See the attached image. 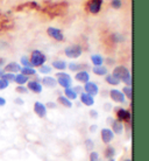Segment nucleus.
I'll use <instances>...</instances> for the list:
<instances>
[{"label": "nucleus", "instance_id": "45", "mask_svg": "<svg viewBox=\"0 0 149 161\" xmlns=\"http://www.w3.org/2000/svg\"><path fill=\"white\" fill-rule=\"evenodd\" d=\"M109 161H115V160H114V158H111V159H109Z\"/></svg>", "mask_w": 149, "mask_h": 161}, {"label": "nucleus", "instance_id": "39", "mask_svg": "<svg viewBox=\"0 0 149 161\" xmlns=\"http://www.w3.org/2000/svg\"><path fill=\"white\" fill-rule=\"evenodd\" d=\"M5 104H6V99L4 97H0V106H5Z\"/></svg>", "mask_w": 149, "mask_h": 161}, {"label": "nucleus", "instance_id": "27", "mask_svg": "<svg viewBox=\"0 0 149 161\" xmlns=\"http://www.w3.org/2000/svg\"><path fill=\"white\" fill-rule=\"evenodd\" d=\"M84 67H86V65L79 64V63H70L69 64V69L71 71H81V70H83Z\"/></svg>", "mask_w": 149, "mask_h": 161}, {"label": "nucleus", "instance_id": "7", "mask_svg": "<svg viewBox=\"0 0 149 161\" xmlns=\"http://www.w3.org/2000/svg\"><path fill=\"white\" fill-rule=\"evenodd\" d=\"M47 33H48V35L50 37H52L54 40L56 41H63L64 40V35H63V33L62 31L58 28H55V27H49L47 29Z\"/></svg>", "mask_w": 149, "mask_h": 161}, {"label": "nucleus", "instance_id": "20", "mask_svg": "<svg viewBox=\"0 0 149 161\" xmlns=\"http://www.w3.org/2000/svg\"><path fill=\"white\" fill-rule=\"evenodd\" d=\"M14 82H16L19 85H24L27 82H28V76H24V75H22V74H18V75H15V80H14Z\"/></svg>", "mask_w": 149, "mask_h": 161}, {"label": "nucleus", "instance_id": "10", "mask_svg": "<svg viewBox=\"0 0 149 161\" xmlns=\"http://www.w3.org/2000/svg\"><path fill=\"white\" fill-rule=\"evenodd\" d=\"M34 112L37 114V117L43 118L47 114V108L41 102H35V104H34Z\"/></svg>", "mask_w": 149, "mask_h": 161}, {"label": "nucleus", "instance_id": "47", "mask_svg": "<svg viewBox=\"0 0 149 161\" xmlns=\"http://www.w3.org/2000/svg\"><path fill=\"white\" fill-rule=\"evenodd\" d=\"M124 161H132L130 159H126V160H124Z\"/></svg>", "mask_w": 149, "mask_h": 161}, {"label": "nucleus", "instance_id": "28", "mask_svg": "<svg viewBox=\"0 0 149 161\" xmlns=\"http://www.w3.org/2000/svg\"><path fill=\"white\" fill-rule=\"evenodd\" d=\"M122 93H124V96L129 98V99H132V96H133V90H132V86H127L126 85L124 90H122Z\"/></svg>", "mask_w": 149, "mask_h": 161}, {"label": "nucleus", "instance_id": "23", "mask_svg": "<svg viewBox=\"0 0 149 161\" xmlns=\"http://www.w3.org/2000/svg\"><path fill=\"white\" fill-rule=\"evenodd\" d=\"M52 67L57 70H65L67 68V63H65L64 61H61V60H57V61H54L52 62Z\"/></svg>", "mask_w": 149, "mask_h": 161}, {"label": "nucleus", "instance_id": "24", "mask_svg": "<svg viewBox=\"0 0 149 161\" xmlns=\"http://www.w3.org/2000/svg\"><path fill=\"white\" fill-rule=\"evenodd\" d=\"M64 95H65V97H67L68 99H70V101H71V99H76V98H77V92L71 88L65 89Z\"/></svg>", "mask_w": 149, "mask_h": 161}, {"label": "nucleus", "instance_id": "3", "mask_svg": "<svg viewBox=\"0 0 149 161\" xmlns=\"http://www.w3.org/2000/svg\"><path fill=\"white\" fill-rule=\"evenodd\" d=\"M47 57L40 50H34L32 53V56H30V64L32 67H41V65L45 64Z\"/></svg>", "mask_w": 149, "mask_h": 161}, {"label": "nucleus", "instance_id": "14", "mask_svg": "<svg viewBox=\"0 0 149 161\" xmlns=\"http://www.w3.org/2000/svg\"><path fill=\"white\" fill-rule=\"evenodd\" d=\"M81 101H82V103L84 105H86V106H92V105L94 104V98H93L92 96L88 95L86 92L81 93Z\"/></svg>", "mask_w": 149, "mask_h": 161}, {"label": "nucleus", "instance_id": "19", "mask_svg": "<svg viewBox=\"0 0 149 161\" xmlns=\"http://www.w3.org/2000/svg\"><path fill=\"white\" fill-rule=\"evenodd\" d=\"M107 68L104 67V65H98V67H94L93 68V74H96L98 76H105L107 75Z\"/></svg>", "mask_w": 149, "mask_h": 161}, {"label": "nucleus", "instance_id": "4", "mask_svg": "<svg viewBox=\"0 0 149 161\" xmlns=\"http://www.w3.org/2000/svg\"><path fill=\"white\" fill-rule=\"evenodd\" d=\"M56 77H57V80H56L57 84H60L62 88H64V89L71 88V85H72V80H71V77H70L69 74L57 73Z\"/></svg>", "mask_w": 149, "mask_h": 161}, {"label": "nucleus", "instance_id": "37", "mask_svg": "<svg viewBox=\"0 0 149 161\" xmlns=\"http://www.w3.org/2000/svg\"><path fill=\"white\" fill-rule=\"evenodd\" d=\"M16 91L19 93H26L28 91V89L26 88V86H24V85H19V86L16 88Z\"/></svg>", "mask_w": 149, "mask_h": 161}, {"label": "nucleus", "instance_id": "12", "mask_svg": "<svg viewBox=\"0 0 149 161\" xmlns=\"http://www.w3.org/2000/svg\"><path fill=\"white\" fill-rule=\"evenodd\" d=\"M27 89L33 91L34 93H41L42 92V85L37 82V80H29L27 82Z\"/></svg>", "mask_w": 149, "mask_h": 161}, {"label": "nucleus", "instance_id": "16", "mask_svg": "<svg viewBox=\"0 0 149 161\" xmlns=\"http://www.w3.org/2000/svg\"><path fill=\"white\" fill-rule=\"evenodd\" d=\"M117 117H118V119H119V121L129 120V119H130V112L127 111V110L119 109L117 111Z\"/></svg>", "mask_w": 149, "mask_h": 161}, {"label": "nucleus", "instance_id": "2", "mask_svg": "<svg viewBox=\"0 0 149 161\" xmlns=\"http://www.w3.org/2000/svg\"><path fill=\"white\" fill-rule=\"evenodd\" d=\"M114 77H117L118 80H122L124 83L127 84V86H132V76H130V73L129 70L124 65H119V67H115L114 70H113L112 74Z\"/></svg>", "mask_w": 149, "mask_h": 161}, {"label": "nucleus", "instance_id": "41", "mask_svg": "<svg viewBox=\"0 0 149 161\" xmlns=\"http://www.w3.org/2000/svg\"><path fill=\"white\" fill-rule=\"evenodd\" d=\"M15 103H16V104H20V105H22V104H24V101H22V99H21V98H16V99H15Z\"/></svg>", "mask_w": 149, "mask_h": 161}, {"label": "nucleus", "instance_id": "44", "mask_svg": "<svg viewBox=\"0 0 149 161\" xmlns=\"http://www.w3.org/2000/svg\"><path fill=\"white\" fill-rule=\"evenodd\" d=\"M4 70H3V69L0 68V78H1V77H3V75H4Z\"/></svg>", "mask_w": 149, "mask_h": 161}, {"label": "nucleus", "instance_id": "26", "mask_svg": "<svg viewBox=\"0 0 149 161\" xmlns=\"http://www.w3.org/2000/svg\"><path fill=\"white\" fill-rule=\"evenodd\" d=\"M106 82L111 85H118L120 83V80H118L117 77L113 76V75H107V76H106Z\"/></svg>", "mask_w": 149, "mask_h": 161}, {"label": "nucleus", "instance_id": "35", "mask_svg": "<svg viewBox=\"0 0 149 161\" xmlns=\"http://www.w3.org/2000/svg\"><path fill=\"white\" fill-rule=\"evenodd\" d=\"M21 64H24V67H32V64H30V61L28 60V57H21ZM33 68V67H32Z\"/></svg>", "mask_w": 149, "mask_h": 161}, {"label": "nucleus", "instance_id": "6", "mask_svg": "<svg viewBox=\"0 0 149 161\" xmlns=\"http://www.w3.org/2000/svg\"><path fill=\"white\" fill-rule=\"evenodd\" d=\"M103 1L104 0H90L89 3H88V9H89V12L92 13V14L99 13L101 5H103Z\"/></svg>", "mask_w": 149, "mask_h": 161}, {"label": "nucleus", "instance_id": "13", "mask_svg": "<svg viewBox=\"0 0 149 161\" xmlns=\"http://www.w3.org/2000/svg\"><path fill=\"white\" fill-rule=\"evenodd\" d=\"M76 80L78 82H82V83H88L90 82V75L86 70H81V71H77L76 74Z\"/></svg>", "mask_w": 149, "mask_h": 161}, {"label": "nucleus", "instance_id": "5", "mask_svg": "<svg viewBox=\"0 0 149 161\" xmlns=\"http://www.w3.org/2000/svg\"><path fill=\"white\" fill-rule=\"evenodd\" d=\"M82 48L81 46H78V44H73V46H69L68 48H65L64 53L65 55L70 58H78V57L82 55Z\"/></svg>", "mask_w": 149, "mask_h": 161}, {"label": "nucleus", "instance_id": "15", "mask_svg": "<svg viewBox=\"0 0 149 161\" xmlns=\"http://www.w3.org/2000/svg\"><path fill=\"white\" fill-rule=\"evenodd\" d=\"M5 70L7 71V73H19L21 71V67L19 63H16V62H11V63H8L6 67H5Z\"/></svg>", "mask_w": 149, "mask_h": 161}, {"label": "nucleus", "instance_id": "31", "mask_svg": "<svg viewBox=\"0 0 149 161\" xmlns=\"http://www.w3.org/2000/svg\"><path fill=\"white\" fill-rule=\"evenodd\" d=\"M51 67L50 65H47V64H43V65H41L40 67V73L41 74H50L51 73Z\"/></svg>", "mask_w": 149, "mask_h": 161}, {"label": "nucleus", "instance_id": "11", "mask_svg": "<svg viewBox=\"0 0 149 161\" xmlns=\"http://www.w3.org/2000/svg\"><path fill=\"white\" fill-rule=\"evenodd\" d=\"M100 136H101V140L105 144H109L112 139L114 138V133L112 132V130L111 129H103L100 132Z\"/></svg>", "mask_w": 149, "mask_h": 161}, {"label": "nucleus", "instance_id": "29", "mask_svg": "<svg viewBox=\"0 0 149 161\" xmlns=\"http://www.w3.org/2000/svg\"><path fill=\"white\" fill-rule=\"evenodd\" d=\"M24 7H28V8H37L39 7V5L36 3H27V4H24V5H20V6H18L16 9L18 11H21Z\"/></svg>", "mask_w": 149, "mask_h": 161}, {"label": "nucleus", "instance_id": "8", "mask_svg": "<svg viewBox=\"0 0 149 161\" xmlns=\"http://www.w3.org/2000/svg\"><path fill=\"white\" fill-rule=\"evenodd\" d=\"M109 96L112 98V101L117 102V103H121V104H124L126 101V97L124 96V93L122 91L120 90H117V89H113L109 91Z\"/></svg>", "mask_w": 149, "mask_h": 161}, {"label": "nucleus", "instance_id": "25", "mask_svg": "<svg viewBox=\"0 0 149 161\" xmlns=\"http://www.w3.org/2000/svg\"><path fill=\"white\" fill-rule=\"evenodd\" d=\"M58 103H60V104H62L63 106H65V108H71V106H72V103H71V101H70V99H68L65 96H60V97H58Z\"/></svg>", "mask_w": 149, "mask_h": 161}, {"label": "nucleus", "instance_id": "43", "mask_svg": "<svg viewBox=\"0 0 149 161\" xmlns=\"http://www.w3.org/2000/svg\"><path fill=\"white\" fill-rule=\"evenodd\" d=\"M47 106H49V108H55L54 103H48V105H47Z\"/></svg>", "mask_w": 149, "mask_h": 161}, {"label": "nucleus", "instance_id": "1", "mask_svg": "<svg viewBox=\"0 0 149 161\" xmlns=\"http://www.w3.org/2000/svg\"><path fill=\"white\" fill-rule=\"evenodd\" d=\"M68 7L69 5L68 3L65 1H60V3H56V4H50L49 6L43 9V12L47 14V15L51 16V18H55V16H62L65 15L67 12H68Z\"/></svg>", "mask_w": 149, "mask_h": 161}, {"label": "nucleus", "instance_id": "38", "mask_svg": "<svg viewBox=\"0 0 149 161\" xmlns=\"http://www.w3.org/2000/svg\"><path fill=\"white\" fill-rule=\"evenodd\" d=\"M86 147H88V149H90V151H92L93 147H94V144L92 142V140H86Z\"/></svg>", "mask_w": 149, "mask_h": 161}, {"label": "nucleus", "instance_id": "17", "mask_svg": "<svg viewBox=\"0 0 149 161\" xmlns=\"http://www.w3.org/2000/svg\"><path fill=\"white\" fill-rule=\"evenodd\" d=\"M42 83H43V85H45L47 88H55L57 85V80H56V78H54V77L45 76V77H43Z\"/></svg>", "mask_w": 149, "mask_h": 161}, {"label": "nucleus", "instance_id": "42", "mask_svg": "<svg viewBox=\"0 0 149 161\" xmlns=\"http://www.w3.org/2000/svg\"><path fill=\"white\" fill-rule=\"evenodd\" d=\"M96 130H97V126H96V125H94V126H91V127H90V131H96Z\"/></svg>", "mask_w": 149, "mask_h": 161}, {"label": "nucleus", "instance_id": "18", "mask_svg": "<svg viewBox=\"0 0 149 161\" xmlns=\"http://www.w3.org/2000/svg\"><path fill=\"white\" fill-rule=\"evenodd\" d=\"M124 131V125L121 121H114L112 124V132L113 133H117V134H121Z\"/></svg>", "mask_w": 149, "mask_h": 161}, {"label": "nucleus", "instance_id": "22", "mask_svg": "<svg viewBox=\"0 0 149 161\" xmlns=\"http://www.w3.org/2000/svg\"><path fill=\"white\" fill-rule=\"evenodd\" d=\"M91 61L92 63L94 64V67H98V65H103V62H104V57L101 55H92L91 56Z\"/></svg>", "mask_w": 149, "mask_h": 161}, {"label": "nucleus", "instance_id": "40", "mask_svg": "<svg viewBox=\"0 0 149 161\" xmlns=\"http://www.w3.org/2000/svg\"><path fill=\"white\" fill-rule=\"evenodd\" d=\"M91 117H93V118H97L98 117V114H97V111H94V110H92V111H91Z\"/></svg>", "mask_w": 149, "mask_h": 161}, {"label": "nucleus", "instance_id": "36", "mask_svg": "<svg viewBox=\"0 0 149 161\" xmlns=\"http://www.w3.org/2000/svg\"><path fill=\"white\" fill-rule=\"evenodd\" d=\"M9 83H8L7 80H3V78H0V90H5V89L7 88Z\"/></svg>", "mask_w": 149, "mask_h": 161}, {"label": "nucleus", "instance_id": "46", "mask_svg": "<svg viewBox=\"0 0 149 161\" xmlns=\"http://www.w3.org/2000/svg\"><path fill=\"white\" fill-rule=\"evenodd\" d=\"M1 63H4V60H0V65H1Z\"/></svg>", "mask_w": 149, "mask_h": 161}, {"label": "nucleus", "instance_id": "21", "mask_svg": "<svg viewBox=\"0 0 149 161\" xmlns=\"http://www.w3.org/2000/svg\"><path fill=\"white\" fill-rule=\"evenodd\" d=\"M21 74L24 76H33L36 74V70L32 67H24V68H21Z\"/></svg>", "mask_w": 149, "mask_h": 161}, {"label": "nucleus", "instance_id": "9", "mask_svg": "<svg viewBox=\"0 0 149 161\" xmlns=\"http://www.w3.org/2000/svg\"><path fill=\"white\" fill-rule=\"evenodd\" d=\"M84 89H85V92L90 95V96H96L98 95L99 92V88H98V85L96 83H93V82H88V83H85L84 85Z\"/></svg>", "mask_w": 149, "mask_h": 161}, {"label": "nucleus", "instance_id": "33", "mask_svg": "<svg viewBox=\"0 0 149 161\" xmlns=\"http://www.w3.org/2000/svg\"><path fill=\"white\" fill-rule=\"evenodd\" d=\"M111 5H112L113 8L119 9V8L121 7V5H122V3H121V0H112V1H111Z\"/></svg>", "mask_w": 149, "mask_h": 161}, {"label": "nucleus", "instance_id": "32", "mask_svg": "<svg viewBox=\"0 0 149 161\" xmlns=\"http://www.w3.org/2000/svg\"><path fill=\"white\" fill-rule=\"evenodd\" d=\"M114 154H115V149L113 148V147H107L106 148V153H105V155H106V158H109V159H111V158L114 157Z\"/></svg>", "mask_w": 149, "mask_h": 161}, {"label": "nucleus", "instance_id": "30", "mask_svg": "<svg viewBox=\"0 0 149 161\" xmlns=\"http://www.w3.org/2000/svg\"><path fill=\"white\" fill-rule=\"evenodd\" d=\"M3 80H7L8 83L9 82H14V80H15V75L14 74H12V73H6V74H4L3 75V77H1Z\"/></svg>", "mask_w": 149, "mask_h": 161}, {"label": "nucleus", "instance_id": "34", "mask_svg": "<svg viewBox=\"0 0 149 161\" xmlns=\"http://www.w3.org/2000/svg\"><path fill=\"white\" fill-rule=\"evenodd\" d=\"M90 161H99V154H98L97 152L92 151V152L90 153Z\"/></svg>", "mask_w": 149, "mask_h": 161}]
</instances>
